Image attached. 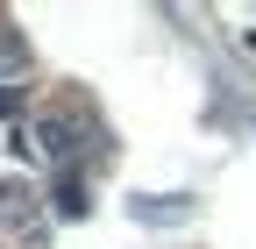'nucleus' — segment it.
Segmentation results:
<instances>
[{"mask_svg": "<svg viewBox=\"0 0 256 249\" xmlns=\"http://www.w3.org/2000/svg\"><path fill=\"white\" fill-rule=\"evenodd\" d=\"M22 64H28V50H22V43L8 36V28H0V78H14Z\"/></svg>", "mask_w": 256, "mask_h": 249, "instance_id": "3", "label": "nucleus"}, {"mask_svg": "<svg viewBox=\"0 0 256 249\" xmlns=\"http://www.w3.org/2000/svg\"><path fill=\"white\" fill-rule=\"evenodd\" d=\"M78 136H86V128H78V114H43V121H36V142L50 150L57 164H64V157H78Z\"/></svg>", "mask_w": 256, "mask_h": 249, "instance_id": "2", "label": "nucleus"}, {"mask_svg": "<svg viewBox=\"0 0 256 249\" xmlns=\"http://www.w3.org/2000/svg\"><path fill=\"white\" fill-rule=\"evenodd\" d=\"M0 228L22 235V242H43V221H36V200H28V185H0Z\"/></svg>", "mask_w": 256, "mask_h": 249, "instance_id": "1", "label": "nucleus"}]
</instances>
